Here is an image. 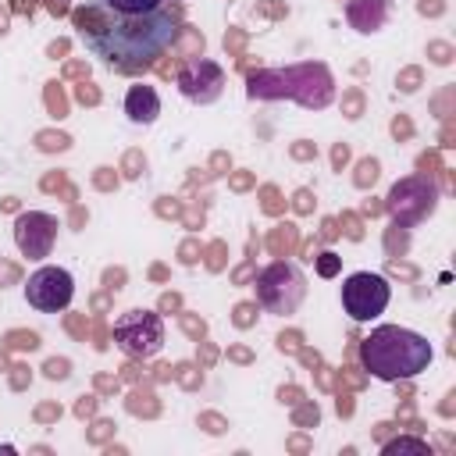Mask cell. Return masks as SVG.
<instances>
[{"label": "cell", "instance_id": "obj_1", "mask_svg": "<svg viewBox=\"0 0 456 456\" xmlns=\"http://www.w3.org/2000/svg\"><path fill=\"white\" fill-rule=\"evenodd\" d=\"M100 14L103 21H96L93 11H75V28L82 32L86 46L110 68H125V71L142 68L153 57H160L178 36V18L167 7H153L142 14H118L100 4Z\"/></svg>", "mask_w": 456, "mask_h": 456}, {"label": "cell", "instance_id": "obj_10", "mask_svg": "<svg viewBox=\"0 0 456 456\" xmlns=\"http://www.w3.org/2000/svg\"><path fill=\"white\" fill-rule=\"evenodd\" d=\"M435 203H438V189L431 182H424V178H406L388 192V214L395 221H403L406 207H417V221H420V217H428L435 210Z\"/></svg>", "mask_w": 456, "mask_h": 456}, {"label": "cell", "instance_id": "obj_13", "mask_svg": "<svg viewBox=\"0 0 456 456\" xmlns=\"http://www.w3.org/2000/svg\"><path fill=\"white\" fill-rule=\"evenodd\" d=\"M107 11H118V14H142V11H153V7H164V0H100Z\"/></svg>", "mask_w": 456, "mask_h": 456}, {"label": "cell", "instance_id": "obj_2", "mask_svg": "<svg viewBox=\"0 0 456 456\" xmlns=\"http://www.w3.org/2000/svg\"><path fill=\"white\" fill-rule=\"evenodd\" d=\"M435 360V349L424 335L399 328V324H378L360 342V363L378 381H406L428 370Z\"/></svg>", "mask_w": 456, "mask_h": 456}, {"label": "cell", "instance_id": "obj_11", "mask_svg": "<svg viewBox=\"0 0 456 456\" xmlns=\"http://www.w3.org/2000/svg\"><path fill=\"white\" fill-rule=\"evenodd\" d=\"M125 114L132 125H153L160 114V93L153 86H132L125 93Z\"/></svg>", "mask_w": 456, "mask_h": 456}, {"label": "cell", "instance_id": "obj_5", "mask_svg": "<svg viewBox=\"0 0 456 456\" xmlns=\"http://www.w3.org/2000/svg\"><path fill=\"white\" fill-rule=\"evenodd\" d=\"M114 342L135 356V360H150L160 353L164 346V321L150 310H128L114 321Z\"/></svg>", "mask_w": 456, "mask_h": 456}, {"label": "cell", "instance_id": "obj_12", "mask_svg": "<svg viewBox=\"0 0 456 456\" xmlns=\"http://www.w3.org/2000/svg\"><path fill=\"white\" fill-rule=\"evenodd\" d=\"M385 456H399V452H413V456H431V445L424 438H395V442H385L381 449Z\"/></svg>", "mask_w": 456, "mask_h": 456}, {"label": "cell", "instance_id": "obj_8", "mask_svg": "<svg viewBox=\"0 0 456 456\" xmlns=\"http://www.w3.org/2000/svg\"><path fill=\"white\" fill-rule=\"evenodd\" d=\"M14 242L21 249V256L28 260H43L53 253V242H57V217L53 214H43V210H28L14 221Z\"/></svg>", "mask_w": 456, "mask_h": 456}, {"label": "cell", "instance_id": "obj_4", "mask_svg": "<svg viewBox=\"0 0 456 456\" xmlns=\"http://www.w3.org/2000/svg\"><path fill=\"white\" fill-rule=\"evenodd\" d=\"M306 299V278L292 260H274L256 274V303L267 314L289 317Z\"/></svg>", "mask_w": 456, "mask_h": 456}, {"label": "cell", "instance_id": "obj_6", "mask_svg": "<svg viewBox=\"0 0 456 456\" xmlns=\"http://www.w3.org/2000/svg\"><path fill=\"white\" fill-rule=\"evenodd\" d=\"M388 299H392V285L374 271H356L342 281V310L353 321H374L378 314H385Z\"/></svg>", "mask_w": 456, "mask_h": 456}, {"label": "cell", "instance_id": "obj_9", "mask_svg": "<svg viewBox=\"0 0 456 456\" xmlns=\"http://www.w3.org/2000/svg\"><path fill=\"white\" fill-rule=\"evenodd\" d=\"M178 89L192 103H214L224 89V71L207 57H192L178 71Z\"/></svg>", "mask_w": 456, "mask_h": 456}, {"label": "cell", "instance_id": "obj_14", "mask_svg": "<svg viewBox=\"0 0 456 456\" xmlns=\"http://www.w3.org/2000/svg\"><path fill=\"white\" fill-rule=\"evenodd\" d=\"M338 264H342V256L321 253V256H317V274H321V278H331V274H338Z\"/></svg>", "mask_w": 456, "mask_h": 456}, {"label": "cell", "instance_id": "obj_3", "mask_svg": "<svg viewBox=\"0 0 456 456\" xmlns=\"http://www.w3.org/2000/svg\"><path fill=\"white\" fill-rule=\"evenodd\" d=\"M249 100H278L292 96L303 107H328L331 103V75L324 64H292L285 71H260L246 86Z\"/></svg>", "mask_w": 456, "mask_h": 456}, {"label": "cell", "instance_id": "obj_7", "mask_svg": "<svg viewBox=\"0 0 456 456\" xmlns=\"http://www.w3.org/2000/svg\"><path fill=\"white\" fill-rule=\"evenodd\" d=\"M25 299L39 314H61V310H68L71 299H75V278H71V271L50 267V264L39 267V271H32L28 281H25Z\"/></svg>", "mask_w": 456, "mask_h": 456}]
</instances>
